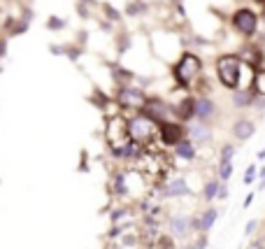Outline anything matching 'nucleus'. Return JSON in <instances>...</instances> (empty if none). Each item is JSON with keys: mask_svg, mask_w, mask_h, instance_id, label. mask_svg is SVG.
I'll return each instance as SVG.
<instances>
[{"mask_svg": "<svg viewBox=\"0 0 265 249\" xmlns=\"http://www.w3.org/2000/svg\"><path fill=\"white\" fill-rule=\"evenodd\" d=\"M189 189H186V182L184 179H175V182H170L168 187V193L170 196H181V193H186Z\"/></svg>", "mask_w": 265, "mask_h": 249, "instance_id": "obj_14", "label": "nucleus"}, {"mask_svg": "<svg viewBox=\"0 0 265 249\" xmlns=\"http://www.w3.org/2000/svg\"><path fill=\"white\" fill-rule=\"evenodd\" d=\"M175 152H177V156H181V158H193V156H195L193 142H186V140H181L179 145L175 147Z\"/></svg>", "mask_w": 265, "mask_h": 249, "instance_id": "obj_13", "label": "nucleus"}, {"mask_svg": "<svg viewBox=\"0 0 265 249\" xmlns=\"http://www.w3.org/2000/svg\"><path fill=\"white\" fill-rule=\"evenodd\" d=\"M200 68H202V63L195 54H184L179 58V63L175 65V77L181 84H191L200 75Z\"/></svg>", "mask_w": 265, "mask_h": 249, "instance_id": "obj_4", "label": "nucleus"}, {"mask_svg": "<svg viewBox=\"0 0 265 249\" xmlns=\"http://www.w3.org/2000/svg\"><path fill=\"white\" fill-rule=\"evenodd\" d=\"M254 89L258 91V94L265 96V73H258L254 77Z\"/></svg>", "mask_w": 265, "mask_h": 249, "instance_id": "obj_16", "label": "nucleus"}, {"mask_svg": "<svg viewBox=\"0 0 265 249\" xmlns=\"http://www.w3.org/2000/svg\"><path fill=\"white\" fill-rule=\"evenodd\" d=\"M216 196H219V198H226V196H228V191H226V189H219V193H216Z\"/></svg>", "mask_w": 265, "mask_h": 249, "instance_id": "obj_25", "label": "nucleus"}, {"mask_svg": "<svg viewBox=\"0 0 265 249\" xmlns=\"http://www.w3.org/2000/svg\"><path fill=\"white\" fill-rule=\"evenodd\" d=\"M254 179V168H249V172L244 175V182H251Z\"/></svg>", "mask_w": 265, "mask_h": 249, "instance_id": "obj_22", "label": "nucleus"}, {"mask_svg": "<svg viewBox=\"0 0 265 249\" xmlns=\"http://www.w3.org/2000/svg\"><path fill=\"white\" fill-rule=\"evenodd\" d=\"M186 219H170V230L175 233V235H184V230H186Z\"/></svg>", "mask_w": 265, "mask_h": 249, "instance_id": "obj_15", "label": "nucleus"}, {"mask_svg": "<svg viewBox=\"0 0 265 249\" xmlns=\"http://www.w3.org/2000/svg\"><path fill=\"white\" fill-rule=\"evenodd\" d=\"M254 229H256V221H249V224H247V233H251Z\"/></svg>", "mask_w": 265, "mask_h": 249, "instance_id": "obj_24", "label": "nucleus"}, {"mask_svg": "<svg viewBox=\"0 0 265 249\" xmlns=\"http://www.w3.org/2000/svg\"><path fill=\"white\" fill-rule=\"evenodd\" d=\"M189 133H191L193 142H205V140L210 137V131H207L205 126H200V124H193L191 128H189Z\"/></svg>", "mask_w": 265, "mask_h": 249, "instance_id": "obj_12", "label": "nucleus"}, {"mask_svg": "<svg viewBox=\"0 0 265 249\" xmlns=\"http://www.w3.org/2000/svg\"><path fill=\"white\" fill-rule=\"evenodd\" d=\"M147 110H149V116H151L154 121L159 119L160 124H168V115H172V107H168V105L160 103V100H149Z\"/></svg>", "mask_w": 265, "mask_h": 249, "instance_id": "obj_8", "label": "nucleus"}, {"mask_svg": "<svg viewBox=\"0 0 265 249\" xmlns=\"http://www.w3.org/2000/svg\"><path fill=\"white\" fill-rule=\"evenodd\" d=\"M216 70H219V79L226 89H237L242 82V63L237 56H223L216 63Z\"/></svg>", "mask_w": 265, "mask_h": 249, "instance_id": "obj_2", "label": "nucleus"}, {"mask_svg": "<svg viewBox=\"0 0 265 249\" xmlns=\"http://www.w3.org/2000/svg\"><path fill=\"white\" fill-rule=\"evenodd\" d=\"M119 103L126 105V107H142V105H147V98L142 96V91L138 89H124L121 94H119Z\"/></svg>", "mask_w": 265, "mask_h": 249, "instance_id": "obj_7", "label": "nucleus"}, {"mask_svg": "<svg viewBox=\"0 0 265 249\" xmlns=\"http://www.w3.org/2000/svg\"><path fill=\"white\" fill-rule=\"evenodd\" d=\"M216 189H219V184H216V182H210V184L205 187V198H207V200H210V198H214L216 193H219Z\"/></svg>", "mask_w": 265, "mask_h": 249, "instance_id": "obj_18", "label": "nucleus"}, {"mask_svg": "<svg viewBox=\"0 0 265 249\" xmlns=\"http://www.w3.org/2000/svg\"><path fill=\"white\" fill-rule=\"evenodd\" d=\"M156 133H159L156 121L147 115H138L128 121V137H130L135 145H149Z\"/></svg>", "mask_w": 265, "mask_h": 249, "instance_id": "obj_1", "label": "nucleus"}, {"mask_svg": "<svg viewBox=\"0 0 265 249\" xmlns=\"http://www.w3.org/2000/svg\"><path fill=\"white\" fill-rule=\"evenodd\" d=\"M233 23L242 35H254L256 26H258V19H256V14L251 10H240V12H235Z\"/></svg>", "mask_w": 265, "mask_h": 249, "instance_id": "obj_5", "label": "nucleus"}, {"mask_svg": "<svg viewBox=\"0 0 265 249\" xmlns=\"http://www.w3.org/2000/svg\"><path fill=\"white\" fill-rule=\"evenodd\" d=\"M214 219H216V210H210V212H207V214L202 217V224H200V229H212Z\"/></svg>", "mask_w": 265, "mask_h": 249, "instance_id": "obj_17", "label": "nucleus"}, {"mask_svg": "<svg viewBox=\"0 0 265 249\" xmlns=\"http://www.w3.org/2000/svg\"><path fill=\"white\" fill-rule=\"evenodd\" d=\"M233 133L240 137V140H249L251 135H254V124L251 121H237V124L233 126Z\"/></svg>", "mask_w": 265, "mask_h": 249, "instance_id": "obj_9", "label": "nucleus"}, {"mask_svg": "<svg viewBox=\"0 0 265 249\" xmlns=\"http://www.w3.org/2000/svg\"><path fill=\"white\" fill-rule=\"evenodd\" d=\"M49 26H52V28H56V26H58V28H61V26H63V21H61V19H52V23H49Z\"/></svg>", "mask_w": 265, "mask_h": 249, "instance_id": "obj_23", "label": "nucleus"}, {"mask_svg": "<svg viewBox=\"0 0 265 249\" xmlns=\"http://www.w3.org/2000/svg\"><path fill=\"white\" fill-rule=\"evenodd\" d=\"M219 172H221L223 179H228V177L233 175V166H230V163H221V170H219Z\"/></svg>", "mask_w": 265, "mask_h": 249, "instance_id": "obj_21", "label": "nucleus"}, {"mask_svg": "<svg viewBox=\"0 0 265 249\" xmlns=\"http://www.w3.org/2000/svg\"><path fill=\"white\" fill-rule=\"evenodd\" d=\"M251 103V96L249 94H237L235 96V105H249Z\"/></svg>", "mask_w": 265, "mask_h": 249, "instance_id": "obj_20", "label": "nucleus"}, {"mask_svg": "<svg viewBox=\"0 0 265 249\" xmlns=\"http://www.w3.org/2000/svg\"><path fill=\"white\" fill-rule=\"evenodd\" d=\"M175 112H177L181 119H191V116H195V100H191V98H184V100H181V105L175 110Z\"/></svg>", "mask_w": 265, "mask_h": 249, "instance_id": "obj_11", "label": "nucleus"}, {"mask_svg": "<svg viewBox=\"0 0 265 249\" xmlns=\"http://www.w3.org/2000/svg\"><path fill=\"white\" fill-rule=\"evenodd\" d=\"M160 137H163V142H165V145L177 147L181 140H184V128H181L179 124H172V121L160 124Z\"/></svg>", "mask_w": 265, "mask_h": 249, "instance_id": "obj_6", "label": "nucleus"}, {"mask_svg": "<svg viewBox=\"0 0 265 249\" xmlns=\"http://www.w3.org/2000/svg\"><path fill=\"white\" fill-rule=\"evenodd\" d=\"M235 149L233 147H223V154H221V163H230V158H233Z\"/></svg>", "mask_w": 265, "mask_h": 249, "instance_id": "obj_19", "label": "nucleus"}, {"mask_svg": "<svg viewBox=\"0 0 265 249\" xmlns=\"http://www.w3.org/2000/svg\"><path fill=\"white\" fill-rule=\"evenodd\" d=\"M212 112H214L212 100H207V98L195 100V116H198V119H207V116H212Z\"/></svg>", "mask_w": 265, "mask_h": 249, "instance_id": "obj_10", "label": "nucleus"}, {"mask_svg": "<svg viewBox=\"0 0 265 249\" xmlns=\"http://www.w3.org/2000/svg\"><path fill=\"white\" fill-rule=\"evenodd\" d=\"M107 140H109V145L114 149V154L119 156V152L126 147V142L130 140L128 137V121L124 116H112L109 121H107Z\"/></svg>", "mask_w": 265, "mask_h": 249, "instance_id": "obj_3", "label": "nucleus"}]
</instances>
